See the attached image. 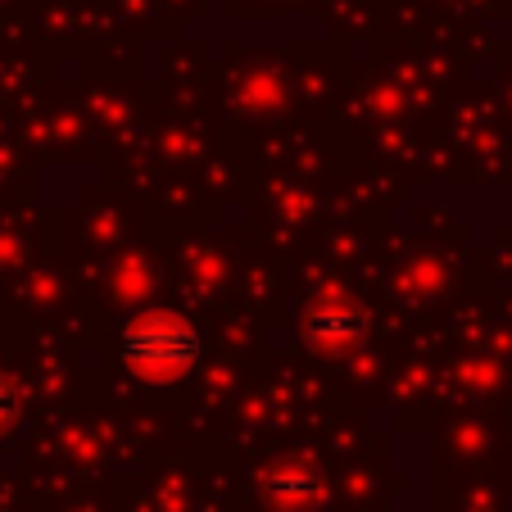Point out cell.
I'll return each instance as SVG.
<instances>
[{"label":"cell","instance_id":"cell-3","mask_svg":"<svg viewBox=\"0 0 512 512\" xmlns=\"http://www.w3.org/2000/svg\"><path fill=\"white\" fill-rule=\"evenodd\" d=\"M263 494L272 503H281V508H304V503H313L322 494V476L309 463H277L263 476Z\"/></svg>","mask_w":512,"mask_h":512},{"label":"cell","instance_id":"cell-4","mask_svg":"<svg viewBox=\"0 0 512 512\" xmlns=\"http://www.w3.org/2000/svg\"><path fill=\"white\" fill-rule=\"evenodd\" d=\"M19 408H23V399H19V390H14V381L0 377V426L14 422V417H19Z\"/></svg>","mask_w":512,"mask_h":512},{"label":"cell","instance_id":"cell-2","mask_svg":"<svg viewBox=\"0 0 512 512\" xmlns=\"http://www.w3.org/2000/svg\"><path fill=\"white\" fill-rule=\"evenodd\" d=\"M363 331H368L363 304L349 300V295H336V290H327L322 300H313L309 313H304V340H309L313 349H322V354H340V349L358 345Z\"/></svg>","mask_w":512,"mask_h":512},{"label":"cell","instance_id":"cell-1","mask_svg":"<svg viewBox=\"0 0 512 512\" xmlns=\"http://www.w3.org/2000/svg\"><path fill=\"white\" fill-rule=\"evenodd\" d=\"M118 358L136 381L177 386L204 363V336L191 318L173 309H145L118 331Z\"/></svg>","mask_w":512,"mask_h":512}]
</instances>
